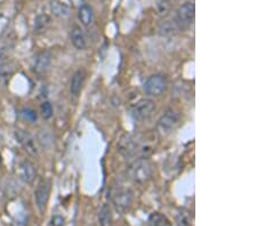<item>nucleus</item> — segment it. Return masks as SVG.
<instances>
[{
    "label": "nucleus",
    "mask_w": 257,
    "mask_h": 226,
    "mask_svg": "<svg viewBox=\"0 0 257 226\" xmlns=\"http://www.w3.org/2000/svg\"><path fill=\"white\" fill-rule=\"evenodd\" d=\"M127 174L133 182L139 184L147 183L153 175V166L149 159L139 158L131 164Z\"/></svg>",
    "instance_id": "f257e3e1"
},
{
    "label": "nucleus",
    "mask_w": 257,
    "mask_h": 226,
    "mask_svg": "<svg viewBox=\"0 0 257 226\" xmlns=\"http://www.w3.org/2000/svg\"><path fill=\"white\" fill-rule=\"evenodd\" d=\"M181 123V117L176 111L167 110L157 122L156 129L160 136H168Z\"/></svg>",
    "instance_id": "f03ea898"
},
{
    "label": "nucleus",
    "mask_w": 257,
    "mask_h": 226,
    "mask_svg": "<svg viewBox=\"0 0 257 226\" xmlns=\"http://www.w3.org/2000/svg\"><path fill=\"white\" fill-rule=\"evenodd\" d=\"M168 80L164 75L157 73L148 78L144 82V92L150 96H160L167 90Z\"/></svg>",
    "instance_id": "7ed1b4c3"
},
{
    "label": "nucleus",
    "mask_w": 257,
    "mask_h": 226,
    "mask_svg": "<svg viewBox=\"0 0 257 226\" xmlns=\"http://www.w3.org/2000/svg\"><path fill=\"white\" fill-rule=\"evenodd\" d=\"M156 110L157 105L155 101L151 100V98H142L133 106L132 113L136 120L144 121L150 119L153 116V113L156 112Z\"/></svg>",
    "instance_id": "20e7f679"
},
{
    "label": "nucleus",
    "mask_w": 257,
    "mask_h": 226,
    "mask_svg": "<svg viewBox=\"0 0 257 226\" xmlns=\"http://www.w3.org/2000/svg\"><path fill=\"white\" fill-rule=\"evenodd\" d=\"M194 16H196V6L194 3L188 2L180 6L176 12V19L175 23L177 24L178 29H186L189 28L194 21Z\"/></svg>",
    "instance_id": "39448f33"
},
{
    "label": "nucleus",
    "mask_w": 257,
    "mask_h": 226,
    "mask_svg": "<svg viewBox=\"0 0 257 226\" xmlns=\"http://www.w3.org/2000/svg\"><path fill=\"white\" fill-rule=\"evenodd\" d=\"M14 134L16 141L19 142L20 145L23 147L28 154H30L31 157L38 155V145H37L36 139L30 134L23 129H16Z\"/></svg>",
    "instance_id": "423d86ee"
},
{
    "label": "nucleus",
    "mask_w": 257,
    "mask_h": 226,
    "mask_svg": "<svg viewBox=\"0 0 257 226\" xmlns=\"http://www.w3.org/2000/svg\"><path fill=\"white\" fill-rule=\"evenodd\" d=\"M49 195H51V183L46 179H43L38 184L35 191V202L37 208L43 212L47 207Z\"/></svg>",
    "instance_id": "0eeeda50"
},
{
    "label": "nucleus",
    "mask_w": 257,
    "mask_h": 226,
    "mask_svg": "<svg viewBox=\"0 0 257 226\" xmlns=\"http://www.w3.org/2000/svg\"><path fill=\"white\" fill-rule=\"evenodd\" d=\"M112 202L119 211H126L133 203V192L130 188H120L112 196Z\"/></svg>",
    "instance_id": "6e6552de"
},
{
    "label": "nucleus",
    "mask_w": 257,
    "mask_h": 226,
    "mask_svg": "<svg viewBox=\"0 0 257 226\" xmlns=\"http://www.w3.org/2000/svg\"><path fill=\"white\" fill-rule=\"evenodd\" d=\"M52 61H53V55L51 52L48 51L40 52L39 54L36 56L35 64H33V71L39 76L45 75V73L49 70V68H51Z\"/></svg>",
    "instance_id": "1a4fd4ad"
},
{
    "label": "nucleus",
    "mask_w": 257,
    "mask_h": 226,
    "mask_svg": "<svg viewBox=\"0 0 257 226\" xmlns=\"http://www.w3.org/2000/svg\"><path fill=\"white\" fill-rule=\"evenodd\" d=\"M19 175H20V178L22 179L24 183L32 184L35 182L36 176H37V169L35 164H33L31 161H29V160H24V161H22L20 164Z\"/></svg>",
    "instance_id": "9d476101"
},
{
    "label": "nucleus",
    "mask_w": 257,
    "mask_h": 226,
    "mask_svg": "<svg viewBox=\"0 0 257 226\" xmlns=\"http://www.w3.org/2000/svg\"><path fill=\"white\" fill-rule=\"evenodd\" d=\"M51 11L57 18L65 19L71 14V3L70 0H52Z\"/></svg>",
    "instance_id": "9b49d317"
},
{
    "label": "nucleus",
    "mask_w": 257,
    "mask_h": 226,
    "mask_svg": "<svg viewBox=\"0 0 257 226\" xmlns=\"http://www.w3.org/2000/svg\"><path fill=\"white\" fill-rule=\"evenodd\" d=\"M84 84H85L84 70H78V71L73 73L71 81H70V94L74 97L79 96L82 90V87H84Z\"/></svg>",
    "instance_id": "f8f14e48"
},
{
    "label": "nucleus",
    "mask_w": 257,
    "mask_h": 226,
    "mask_svg": "<svg viewBox=\"0 0 257 226\" xmlns=\"http://www.w3.org/2000/svg\"><path fill=\"white\" fill-rule=\"evenodd\" d=\"M70 40H71L72 46L78 51H84L87 46L86 38L84 32L80 27H73L70 31Z\"/></svg>",
    "instance_id": "ddd939ff"
},
{
    "label": "nucleus",
    "mask_w": 257,
    "mask_h": 226,
    "mask_svg": "<svg viewBox=\"0 0 257 226\" xmlns=\"http://www.w3.org/2000/svg\"><path fill=\"white\" fill-rule=\"evenodd\" d=\"M78 18H79V21L84 27H89L90 24L94 22V12L93 8L89 5H85L80 6L79 12H78Z\"/></svg>",
    "instance_id": "4468645a"
},
{
    "label": "nucleus",
    "mask_w": 257,
    "mask_h": 226,
    "mask_svg": "<svg viewBox=\"0 0 257 226\" xmlns=\"http://www.w3.org/2000/svg\"><path fill=\"white\" fill-rule=\"evenodd\" d=\"M98 223L101 226L112 225V210L109 204H103L98 212Z\"/></svg>",
    "instance_id": "2eb2a0df"
},
{
    "label": "nucleus",
    "mask_w": 257,
    "mask_h": 226,
    "mask_svg": "<svg viewBox=\"0 0 257 226\" xmlns=\"http://www.w3.org/2000/svg\"><path fill=\"white\" fill-rule=\"evenodd\" d=\"M169 220L167 217L160 212H152L148 219V226H168Z\"/></svg>",
    "instance_id": "dca6fc26"
},
{
    "label": "nucleus",
    "mask_w": 257,
    "mask_h": 226,
    "mask_svg": "<svg viewBox=\"0 0 257 226\" xmlns=\"http://www.w3.org/2000/svg\"><path fill=\"white\" fill-rule=\"evenodd\" d=\"M48 23H49V18L47 15H45V14L38 15L35 21V31H37V32L44 31L45 29H46V27L48 26Z\"/></svg>",
    "instance_id": "f3484780"
},
{
    "label": "nucleus",
    "mask_w": 257,
    "mask_h": 226,
    "mask_svg": "<svg viewBox=\"0 0 257 226\" xmlns=\"http://www.w3.org/2000/svg\"><path fill=\"white\" fill-rule=\"evenodd\" d=\"M40 113L45 120H49L53 117L54 114V110H53V105L49 102H43L40 105Z\"/></svg>",
    "instance_id": "a211bd4d"
},
{
    "label": "nucleus",
    "mask_w": 257,
    "mask_h": 226,
    "mask_svg": "<svg viewBox=\"0 0 257 226\" xmlns=\"http://www.w3.org/2000/svg\"><path fill=\"white\" fill-rule=\"evenodd\" d=\"M38 142L41 146L49 147L52 145V136L47 130H41L38 135Z\"/></svg>",
    "instance_id": "6ab92c4d"
},
{
    "label": "nucleus",
    "mask_w": 257,
    "mask_h": 226,
    "mask_svg": "<svg viewBox=\"0 0 257 226\" xmlns=\"http://www.w3.org/2000/svg\"><path fill=\"white\" fill-rule=\"evenodd\" d=\"M176 30H180V29H178L177 24L175 23V21H174V23H172V22L164 23L163 27H161V29H160L161 34H163V35H171Z\"/></svg>",
    "instance_id": "aec40b11"
},
{
    "label": "nucleus",
    "mask_w": 257,
    "mask_h": 226,
    "mask_svg": "<svg viewBox=\"0 0 257 226\" xmlns=\"http://www.w3.org/2000/svg\"><path fill=\"white\" fill-rule=\"evenodd\" d=\"M21 114H22V117L26 119L27 121H29V122L37 121V113L33 110H31V109H24V110H22V111H21Z\"/></svg>",
    "instance_id": "412c9836"
},
{
    "label": "nucleus",
    "mask_w": 257,
    "mask_h": 226,
    "mask_svg": "<svg viewBox=\"0 0 257 226\" xmlns=\"http://www.w3.org/2000/svg\"><path fill=\"white\" fill-rule=\"evenodd\" d=\"M52 226H64V218H63V217L59 216V215L53 217Z\"/></svg>",
    "instance_id": "4be33fe9"
},
{
    "label": "nucleus",
    "mask_w": 257,
    "mask_h": 226,
    "mask_svg": "<svg viewBox=\"0 0 257 226\" xmlns=\"http://www.w3.org/2000/svg\"><path fill=\"white\" fill-rule=\"evenodd\" d=\"M4 61H5V55H4V53L0 51V65L4 63Z\"/></svg>",
    "instance_id": "5701e85b"
},
{
    "label": "nucleus",
    "mask_w": 257,
    "mask_h": 226,
    "mask_svg": "<svg viewBox=\"0 0 257 226\" xmlns=\"http://www.w3.org/2000/svg\"><path fill=\"white\" fill-rule=\"evenodd\" d=\"M2 160H3V159H2V154H0V163H2Z\"/></svg>",
    "instance_id": "b1692460"
},
{
    "label": "nucleus",
    "mask_w": 257,
    "mask_h": 226,
    "mask_svg": "<svg viewBox=\"0 0 257 226\" xmlns=\"http://www.w3.org/2000/svg\"><path fill=\"white\" fill-rule=\"evenodd\" d=\"M190 2H192V3H193V0H190Z\"/></svg>",
    "instance_id": "393cba45"
}]
</instances>
